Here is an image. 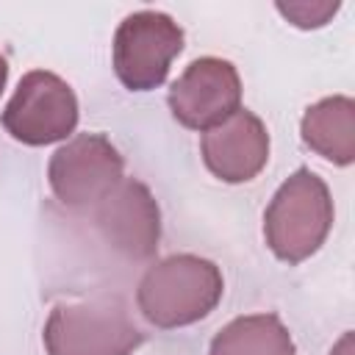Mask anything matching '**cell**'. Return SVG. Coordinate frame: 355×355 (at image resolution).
<instances>
[{
  "mask_svg": "<svg viewBox=\"0 0 355 355\" xmlns=\"http://www.w3.org/2000/svg\"><path fill=\"white\" fill-rule=\"evenodd\" d=\"M222 291L225 280L214 261L180 252L147 266L136 288V305L150 324L172 330L205 319L219 305Z\"/></svg>",
  "mask_w": 355,
  "mask_h": 355,
  "instance_id": "1",
  "label": "cell"
},
{
  "mask_svg": "<svg viewBox=\"0 0 355 355\" xmlns=\"http://www.w3.org/2000/svg\"><path fill=\"white\" fill-rule=\"evenodd\" d=\"M333 227V200L327 183L300 166L275 191L263 211V239L275 258L286 263L308 261Z\"/></svg>",
  "mask_w": 355,
  "mask_h": 355,
  "instance_id": "2",
  "label": "cell"
},
{
  "mask_svg": "<svg viewBox=\"0 0 355 355\" xmlns=\"http://www.w3.org/2000/svg\"><path fill=\"white\" fill-rule=\"evenodd\" d=\"M47 355H130L144 333L116 297L61 302L44 322Z\"/></svg>",
  "mask_w": 355,
  "mask_h": 355,
  "instance_id": "3",
  "label": "cell"
},
{
  "mask_svg": "<svg viewBox=\"0 0 355 355\" xmlns=\"http://www.w3.org/2000/svg\"><path fill=\"white\" fill-rule=\"evenodd\" d=\"M183 50V28L164 11H133L114 33V72L130 92H150Z\"/></svg>",
  "mask_w": 355,
  "mask_h": 355,
  "instance_id": "4",
  "label": "cell"
},
{
  "mask_svg": "<svg viewBox=\"0 0 355 355\" xmlns=\"http://www.w3.org/2000/svg\"><path fill=\"white\" fill-rule=\"evenodd\" d=\"M78 125V97L72 86L47 69H31L3 108V128L11 139L44 147L64 141Z\"/></svg>",
  "mask_w": 355,
  "mask_h": 355,
  "instance_id": "5",
  "label": "cell"
},
{
  "mask_svg": "<svg viewBox=\"0 0 355 355\" xmlns=\"http://www.w3.org/2000/svg\"><path fill=\"white\" fill-rule=\"evenodd\" d=\"M122 178L125 161L103 133L72 136L47 164V180L55 200L72 211H92Z\"/></svg>",
  "mask_w": 355,
  "mask_h": 355,
  "instance_id": "6",
  "label": "cell"
},
{
  "mask_svg": "<svg viewBox=\"0 0 355 355\" xmlns=\"http://www.w3.org/2000/svg\"><path fill=\"white\" fill-rule=\"evenodd\" d=\"M172 116L191 130H211L241 108V78L227 58H194L166 94Z\"/></svg>",
  "mask_w": 355,
  "mask_h": 355,
  "instance_id": "7",
  "label": "cell"
},
{
  "mask_svg": "<svg viewBox=\"0 0 355 355\" xmlns=\"http://www.w3.org/2000/svg\"><path fill=\"white\" fill-rule=\"evenodd\" d=\"M94 227L103 241L128 261H147L158 250L161 211L153 191L136 180L122 178L94 208Z\"/></svg>",
  "mask_w": 355,
  "mask_h": 355,
  "instance_id": "8",
  "label": "cell"
},
{
  "mask_svg": "<svg viewBox=\"0 0 355 355\" xmlns=\"http://www.w3.org/2000/svg\"><path fill=\"white\" fill-rule=\"evenodd\" d=\"M200 150L214 178L225 183H247L269 161V130L261 116L239 108L222 125L202 133Z\"/></svg>",
  "mask_w": 355,
  "mask_h": 355,
  "instance_id": "9",
  "label": "cell"
},
{
  "mask_svg": "<svg viewBox=\"0 0 355 355\" xmlns=\"http://www.w3.org/2000/svg\"><path fill=\"white\" fill-rule=\"evenodd\" d=\"M305 147L336 166L355 161V100L347 94L324 97L305 108L300 122Z\"/></svg>",
  "mask_w": 355,
  "mask_h": 355,
  "instance_id": "10",
  "label": "cell"
},
{
  "mask_svg": "<svg viewBox=\"0 0 355 355\" xmlns=\"http://www.w3.org/2000/svg\"><path fill=\"white\" fill-rule=\"evenodd\" d=\"M208 355H297V347L277 313H247L211 338Z\"/></svg>",
  "mask_w": 355,
  "mask_h": 355,
  "instance_id": "11",
  "label": "cell"
},
{
  "mask_svg": "<svg viewBox=\"0 0 355 355\" xmlns=\"http://www.w3.org/2000/svg\"><path fill=\"white\" fill-rule=\"evenodd\" d=\"M294 28H302V31H311V28H322L327 25L336 11L341 8V3L336 0H313V3H277L275 6Z\"/></svg>",
  "mask_w": 355,
  "mask_h": 355,
  "instance_id": "12",
  "label": "cell"
},
{
  "mask_svg": "<svg viewBox=\"0 0 355 355\" xmlns=\"http://www.w3.org/2000/svg\"><path fill=\"white\" fill-rule=\"evenodd\" d=\"M330 355H355V336L347 330L336 344H333V349H330Z\"/></svg>",
  "mask_w": 355,
  "mask_h": 355,
  "instance_id": "13",
  "label": "cell"
},
{
  "mask_svg": "<svg viewBox=\"0 0 355 355\" xmlns=\"http://www.w3.org/2000/svg\"><path fill=\"white\" fill-rule=\"evenodd\" d=\"M6 80H8V61H6V55H0V94L6 89Z\"/></svg>",
  "mask_w": 355,
  "mask_h": 355,
  "instance_id": "14",
  "label": "cell"
}]
</instances>
